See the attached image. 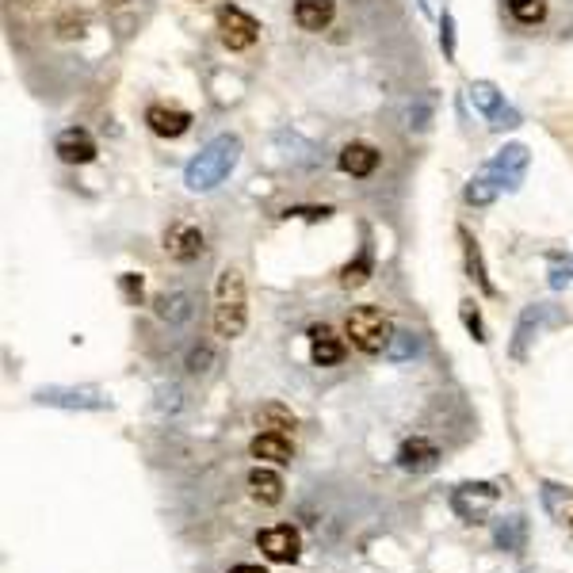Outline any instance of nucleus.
I'll use <instances>...</instances> for the list:
<instances>
[{
    "label": "nucleus",
    "mask_w": 573,
    "mask_h": 573,
    "mask_svg": "<svg viewBox=\"0 0 573 573\" xmlns=\"http://www.w3.org/2000/svg\"><path fill=\"white\" fill-rule=\"evenodd\" d=\"M249 325V291L237 268H222L214 283V333L222 340H237Z\"/></svg>",
    "instance_id": "f257e3e1"
},
{
    "label": "nucleus",
    "mask_w": 573,
    "mask_h": 573,
    "mask_svg": "<svg viewBox=\"0 0 573 573\" xmlns=\"http://www.w3.org/2000/svg\"><path fill=\"white\" fill-rule=\"evenodd\" d=\"M237 157H241V142L237 138H230V134H222V138H214L211 146L203 149L195 161L188 165V172H184V184H188L191 191H211L218 188L230 172H234Z\"/></svg>",
    "instance_id": "f03ea898"
},
{
    "label": "nucleus",
    "mask_w": 573,
    "mask_h": 573,
    "mask_svg": "<svg viewBox=\"0 0 573 573\" xmlns=\"http://www.w3.org/2000/svg\"><path fill=\"white\" fill-rule=\"evenodd\" d=\"M344 333L348 340L360 348L363 356H379V352H390V340H394V325L382 314L379 306H356L348 321H344Z\"/></svg>",
    "instance_id": "7ed1b4c3"
},
{
    "label": "nucleus",
    "mask_w": 573,
    "mask_h": 573,
    "mask_svg": "<svg viewBox=\"0 0 573 573\" xmlns=\"http://www.w3.org/2000/svg\"><path fill=\"white\" fill-rule=\"evenodd\" d=\"M218 35H222V43L230 50H249L260 39V23L245 8L226 4V8H218Z\"/></svg>",
    "instance_id": "20e7f679"
},
{
    "label": "nucleus",
    "mask_w": 573,
    "mask_h": 573,
    "mask_svg": "<svg viewBox=\"0 0 573 573\" xmlns=\"http://www.w3.org/2000/svg\"><path fill=\"white\" fill-rule=\"evenodd\" d=\"M256 547L264 551L268 562L291 566V562H298V554H302V539H298V531L291 524H276V528H264L256 535Z\"/></svg>",
    "instance_id": "39448f33"
},
{
    "label": "nucleus",
    "mask_w": 573,
    "mask_h": 573,
    "mask_svg": "<svg viewBox=\"0 0 573 573\" xmlns=\"http://www.w3.org/2000/svg\"><path fill=\"white\" fill-rule=\"evenodd\" d=\"M203 245H207V237H203L199 226H191V222H176L169 234H165V253H169L176 264L199 260V256H203Z\"/></svg>",
    "instance_id": "423d86ee"
},
{
    "label": "nucleus",
    "mask_w": 573,
    "mask_h": 573,
    "mask_svg": "<svg viewBox=\"0 0 573 573\" xmlns=\"http://www.w3.org/2000/svg\"><path fill=\"white\" fill-rule=\"evenodd\" d=\"M497 505V486H489V482H470V486H459L455 489V497H451V509L459 512V516H482L486 509Z\"/></svg>",
    "instance_id": "0eeeda50"
},
{
    "label": "nucleus",
    "mask_w": 573,
    "mask_h": 573,
    "mask_svg": "<svg viewBox=\"0 0 573 573\" xmlns=\"http://www.w3.org/2000/svg\"><path fill=\"white\" fill-rule=\"evenodd\" d=\"M249 455L260 463H272V467H287L295 459V444L287 440V432H260L249 444Z\"/></svg>",
    "instance_id": "6e6552de"
},
{
    "label": "nucleus",
    "mask_w": 573,
    "mask_h": 573,
    "mask_svg": "<svg viewBox=\"0 0 573 573\" xmlns=\"http://www.w3.org/2000/svg\"><path fill=\"white\" fill-rule=\"evenodd\" d=\"M54 153L62 157L65 165H88V161H96V138L77 127L62 130L58 142H54Z\"/></svg>",
    "instance_id": "1a4fd4ad"
},
{
    "label": "nucleus",
    "mask_w": 573,
    "mask_h": 573,
    "mask_svg": "<svg viewBox=\"0 0 573 573\" xmlns=\"http://www.w3.org/2000/svg\"><path fill=\"white\" fill-rule=\"evenodd\" d=\"M146 123L157 138H184L191 130V115L188 111H180V107L153 104V107H146Z\"/></svg>",
    "instance_id": "9d476101"
},
{
    "label": "nucleus",
    "mask_w": 573,
    "mask_h": 573,
    "mask_svg": "<svg viewBox=\"0 0 573 573\" xmlns=\"http://www.w3.org/2000/svg\"><path fill=\"white\" fill-rule=\"evenodd\" d=\"M153 314L165 321V325H172V329H180L195 314V298L188 291H165V295L153 298Z\"/></svg>",
    "instance_id": "9b49d317"
},
{
    "label": "nucleus",
    "mask_w": 573,
    "mask_h": 573,
    "mask_svg": "<svg viewBox=\"0 0 573 573\" xmlns=\"http://www.w3.org/2000/svg\"><path fill=\"white\" fill-rule=\"evenodd\" d=\"M436 459H440V447L425 440V436H413V440H405L402 451H398V467L409 470V474H425V470L436 467Z\"/></svg>",
    "instance_id": "f8f14e48"
},
{
    "label": "nucleus",
    "mask_w": 573,
    "mask_h": 573,
    "mask_svg": "<svg viewBox=\"0 0 573 573\" xmlns=\"http://www.w3.org/2000/svg\"><path fill=\"white\" fill-rule=\"evenodd\" d=\"M310 360L318 367H337L344 360V344L329 325H310Z\"/></svg>",
    "instance_id": "ddd939ff"
},
{
    "label": "nucleus",
    "mask_w": 573,
    "mask_h": 573,
    "mask_svg": "<svg viewBox=\"0 0 573 573\" xmlns=\"http://www.w3.org/2000/svg\"><path fill=\"white\" fill-rule=\"evenodd\" d=\"M337 16V0H295V23L302 31H325Z\"/></svg>",
    "instance_id": "4468645a"
},
{
    "label": "nucleus",
    "mask_w": 573,
    "mask_h": 573,
    "mask_svg": "<svg viewBox=\"0 0 573 573\" xmlns=\"http://www.w3.org/2000/svg\"><path fill=\"white\" fill-rule=\"evenodd\" d=\"M340 169L348 172V176H371V172L379 169V149L367 146V142H348V146L340 149Z\"/></svg>",
    "instance_id": "2eb2a0df"
},
{
    "label": "nucleus",
    "mask_w": 573,
    "mask_h": 573,
    "mask_svg": "<svg viewBox=\"0 0 573 573\" xmlns=\"http://www.w3.org/2000/svg\"><path fill=\"white\" fill-rule=\"evenodd\" d=\"M249 493H253V501L272 509L283 501V478L272 467H253L249 470Z\"/></svg>",
    "instance_id": "dca6fc26"
},
{
    "label": "nucleus",
    "mask_w": 573,
    "mask_h": 573,
    "mask_svg": "<svg viewBox=\"0 0 573 573\" xmlns=\"http://www.w3.org/2000/svg\"><path fill=\"white\" fill-rule=\"evenodd\" d=\"M46 405H62V409H107V398H100L96 390H43L39 394Z\"/></svg>",
    "instance_id": "f3484780"
},
{
    "label": "nucleus",
    "mask_w": 573,
    "mask_h": 573,
    "mask_svg": "<svg viewBox=\"0 0 573 573\" xmlns=\"http://www.w3.org/2000/svg\"><path fill=\"white\" fill-rule=\"evenodd\" d=\"M463 253H467V272H470V279H474V283H478V287H482V291H486V295H497V287H493V283H489V276H486V260H482V249H478V241H474V237L467 234V230H463Z\"/></svg>",
    "instance_id": "a211bd4d"
},
{
    "label": "nucleus",
    "mask_w": 573,
    "mask_h": 573,
    "mask_svg": "<svg viewBox=\"0 0 573 573\" xmlns=\"http://www.w3.org/2000/svg\"><path fill=\"white\" fill-rule=\"evenodd\" d=\"M505 8H509L512 23H520V27H539V23L547 20V0H505Z\"/></svg>",
    "instance_id": "6ab92c4d"
},
{
    "label": "nucleus",
    "mask_w": 573,
    "mask_h": 573,
    "mask_svg": "<svg viewBox=\"0 0 573 573\" xmlns=\"http://www.w3.org/2000/svg\"><path fill=\"white\" fill-rule=\"evenodd\" d=\"M256 421H260V428H264V432H287V428H295V413H291L287 405L268 402V405H260Z\"/></svg>",
    "instance_id": "aec40b11"
},
{
    "label": "nucleus",
    "mask_w": 573,
    "mask_h": 573,
    "mask_svg": "<svg viewBox=\"0 0 573 573\" xmlns=\"http://www.w3.org/2000/svg\"><path fill=\"white\" fill-rule=\"evenodd\" d=\"M524 165H528V149L524 146H509L493 165H489V172H505V180H520V172H524Z\"/></svg>",
    "instance_id": "412c9836"
},
{
    "label": "nucleus",
    "mask_w": 573,
    "mask_h": 573,
    "mask_svg": "<svg viewBox=\"0 0 573 573\" xmlns=\"http://www.w3.org/2000/svg\"><path fill=\"white\" fill-rule=\"evenodd\" d=\"M367 276H371V260H367V256H360L356 264H348V268L340 272V287H348V291H352V287H363V283H367Z\"/></svg>",
    "instance_id": "4be33fe9"
},
{
    "label": "nucleus",
    "mask_w": 573,
    "mask_h": 573,
    "mask_svg": "<svg viewBox=\"0 0 573 573\" xmlns=\"http://www.w3.org/2000/svg\"><path fill=\"white\" fill-rule=\"evenodd\" d=\"M493 195H497V184H489L486 176H478V180H470L467 184V203H474V207L493 203Z\"/></svg>",
    "instance_id": "5701e85b"
},
{
    "label": "nucleus",
    "mask_w": 573,
    "mask_h": 573,
    "mask_svg": "<svg viewBox=\"0 0 573 573\" xmlns=\"http://www.w3.org/2000/svg\"><path fill=\"white\" fill-rule=\"evenodd\" d=\"M211 363H214V352H211V348H207V344H203V348L195 344V348H191V352H188V371H191V375H199V371H207Z\"/></svg>",
    "instance_id": "b1692460"
},
{
    "label": "nucleus",
    "mask_w": 573,
    "mask_h": 573,
    "mask_svg": "<svg viewBox=\"0 0 573 573\" xmlns=\"http://www.w3.org/2000/svg\"><path fill=\"white\" fill-rule=\"evenodd\" d=\"M463 325L474 333V340H478V344H486V325H482V318H478L474 302H463Z\"/></svg>",
    "instance_id": "393cba45"
},
{
    "label": "nucleus",
    "mask_w": 573,
    "mask_h": 573,
    "mask_svg": "<svg viewBox=\"0 0 573 573\" xmlns=\"http://www.w3.org/2000/svg\"><path fill=\"white\" fill-rule=\"evenodd\" d=\"M409 352H417L413 333H394V340H390V356H394V360H405Z\"/></svg>",
    "instance_id": "a878e982"
},
{
    "label": "nucleus",
    "mask_w": 573,
    "mask_h": 573,
    "mask_svg": "<svg viewBox=\"0 0 573 573\" xmlns=\"http://www.w3.org/2000/svg\"><path fill=\"white\" fill-rule=\"evenodd\" d=\"M474 100H478V107H482V111H493V115H497V107H501L497 92H493L489 85H478V88H474Z\"/></svg>",
    "instance_id": "bb28decb"
},
{
    "label": "nucleus",
    "mask_w": 573,
    "mask_h": 573,
    "mask_svg": "<svg viewBox=\"0 0 573 573\" xmlns=\"http://www.w3.org/2000/svg\"><path fill=\"white\" fill-rule=\"evenodd\" d=\"M573 279V260H566L562 268H554L551 272V287H562V283H570Z\"/></svg>",
    "instance_id": "cd10ccee"
},
{
    "label": "nucleus",
    "mask_w": 573,
    "mask_h": 573,
    "mask_svg": "<svg viewBox=\"0 0 573 573\" xmlns=\"http://www.w3.org/2000/svg\"><path fill=\"white\" fill-rule=\"evenodd\" d=\"M440 39H444V50H447V58H451V54H455V43H451V20H447V16H444V35H440Z\"/></svg>",
    "instance_id": "c85d7f7f"
},
{
    "label": "nucleus",
    "mask_w": 573,
    "mask_h": 573,
    "mask_svg": "<svg viewBox=\"0 0 573 573\" xmlns=\"http://www.w3.org/2000/svg\"><path fill=\"white\" fill-rule=\"evenodd\" d=\"M123 291H127V295H142V279L127 276L123 279Z\"/></svg>",
    "instance_id": "c756f323"
},
{
    "label": "nucleus",
    "mask_w": 573,
    "mask_h": 573,
    "mask_svg": "<svg viewBox=\"0 0 573 573\" xmlns=\"http://www.w3.org/2000/svg\"><path fill=\"white\" fill-rule=\"evenodd\" d=\"M107 8H111V12H123V8H130V4H134V0H104Z\"/></svg>",
    "instance_id": "7c9ffc66"
},
{
    "label": "nucleus",
    "mask_w": 573,
    "mask_h": 573,
    "mask_svg": "<svg viewBox=\"0 0 573 573\" xmlns=\"http://www.w3.org/2000/svg\"><path fill=\"white\" fill-rule=\"evenodd\" d=\"M230 573H264L260 566H249V562H241V566H234Z\"/></svg>",
    "instance_id": "2f4dec72"
}]
</instances>
